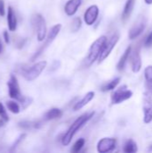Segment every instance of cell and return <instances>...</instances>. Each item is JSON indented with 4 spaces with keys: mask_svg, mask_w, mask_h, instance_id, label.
I'll return each instance as SVG.
<instances>
[{
    "mask_svg": "<svg viewBox=\"0 0 152 153\" xmlns=\"http://www.w3.org/2000/svg\"><path fill=\"white\" fill-rule=\"evenodd\" d=\"M95 112H90V113H85L83 115H82L80 117H78L73 123V125L69 127V129L67 130V132L64 134L63 138H62V144L64 146H67L71 143L73 136L76 134V133L81 130L94 116Z\"/></svg>",
    "mask_w": 152,
    "mask_h": 153,
    "instance_id": "cell-1",
    "label": "cell"
},
{
    "mask_svg": "<svg viewBox=\"0 0 152 153\" xmlns=\"http://www.w3.org/2000/svg\"><path fill=\"white\" fill-rule=\"evenodd\" d=\"M107 39H108L107 36L102 35L99 38H98L91 44V46L89 49L88 55L84 59V65L86 67H90L91 65L94 64V62L96 60L99 59L100 53H101V51H102V49H103V48L107 42Z\"/></svg>",
    "mask_w": 152,
    "mask_h": 153,
    "instance_id": "cell-2",
    "label": "cell"
},
{
    "mask_svg": "<svg viewBox=\"0 0 152 153\" xmlns=\"http://www.w3.org/2000/svg\"><path fill=\"white\" fill-rule=\"evenodd\" d=\"M61 29H62V25H61L60 23L56 24V25H54V26L51 28V30H49V32H48V34H47V37L45 42L43 43V45H41V47H40V48L34 53V55L31 56V58H30V61H31V62L35 61L37 58H39V57L44 53V51L50 46V44L54 41V39H55L56 38V36L59 34Z\"/></svg>",
    "mask_w": 152,
    "mask_h": 153,
    "instance_id": "cell-3",
    "label": "cell"
},
{
    "mask_svg": "<svg viewBox=\"0 0 152 153\" xmlns=\"http://www.w3.org/2000/svg\"><path fill=\"white\" fill-rule=\"evenodd\" d=\"M47 61H39L34 64L32 66L23 69V71L22 72V74L26 81L32 82L40 75V74L47 67Z\"/></svg>",
    "mask_w": 152,
    "mask_h": 153,
    "instance_id": "cell-4",
    "label": "cell"
},
{
    "mask_svg": "<svg viewBox=\"0 0 152 153\" xmlns=\"http://www.w3.org/2000/svg\"><path fill=\"white\" fill-rule=\"evenodd\" d=\"M31 23L34 30H36L38 40H44L47 35V24L44 17L40 13H35L31 17Z\"/></svg>",
    "mask_w": 152,
    "mask_h": 153,
    "instance_id": "cell-5",
    "label": "cell"
},
{
    "mask_svg": "<svg viewBox=\"0 0 152 153\" xmlns=\"http://www.w3.org/2000/svg\"><path fill=\"white\" fill-rule=\"evenodd\" d=\"M133 91L127 89L126 85L121 86L118 90L114 91L111 95V103L113 105L120 104L129 99L132 98L133 96Z\"/></svg>",
    "mask_w": 152,
    "mask_h": 153,
    "instance_id": "cell-6",
    "label": "cell"
},
{
    "mask_svg": "<svg viewBox=\"0 0 152 153\" xmlns=\"http://www.w3.org/2000/svg\"><path fill=\"white\" fill-rule=\"evenodd\" d=\"M7 86H8V93H9V97L18 102H20L22 99V95L20 90V86L18 83V80L16 78V76L14 74H11L10 79L7 82Z\"/></svg>",
    "mask_w": 152,
    "mask_h": 153,
    "instance_id": "cell-7",
    "label": "cell"
},
{
    "mask_svg": "<svg viewBox=\"0 0 152 153\" xmlns=\"http://www.w3.org/2000/svg\"><path fill=\"white\" fill-rule=\"evenodd\" d=\"M119 40V35L118 34H114L112 35L109 39H107V42L100 53V56L99 57V63L100 64L101 62H103L112 52V50L114 49V48L116 47V45L117 44Z\"/></svg>",
    "mask_w": 152,
    "mask_h": 153,
    "instance_id": "cell-8",
    "label": "cell"
},
{
    "mask_svg": "<svg viewBox=\"0 0 152 153\" xmlns=\"http://www.w3.org/2000/svg\"><path fill=\"white\" fill-rule=\"evenodd\" d=\"M116 140L115 138L105 137L99 141L97 144V151L99 153H107L116 149Z\"/></svg>",
    "mask_w": 152,
    "mask_h": 153,
    "instance_id": "cell-9",
    "label": "cell"
},
{
    "mask_svg": "<svg viewBox=\"0 0 152 153\" xmlns=\"http://www.w3.org/2000/svg\"><path fill=\"white\" fill-rule=\"evenodd\" d=\"M142 109H143V122L145 124H150L152 122V96L145 94L142 100Z\"/></svg>",
    "mask_w": 152,
    "mask_h": 153,
    "instance_id": "cell-10",
    "label": "cell"
},
{
    "mask_svg": "<svg viewBox=\"0 0 152 153\" xmlns=\"http://www.w3.org/2000/svg\"><path fill=\"white\" fill-rule=\"evenodd\" d=\"M145 27H146V20L142 16V17L140 16L139 19L134 23V25L129 30V34H128L129 39H134L138 38L143 32Z\"/></svg>",
    "mask_w": 152,
    "mask_h": 153,
    "instance_id": "cell-11",
    "label": "cell"
},
{
    "mask_svg": "<svg viewBox=\"0 0 152 153\" xmlns=\"http://www.w3.org/2000/svg\"><path fill=\"white\" fill-rule=\"evenodd\" d=\"M99 14V9L98 5L92 4V5L89 6L87 8V10L85 11L84 16H83L85 23L89 26L93 25L95 23V22L97 21Z\"/></svg>",
    "mask_w": 152,
    "mask_h": 153,
    "instance_id": "cell-12",
    "label": "cell"
},
{
    "mask_svg": "<svg viewBox=\"0 0 152 153\" xmlns=\"http://www.w3.org/2000/svg\"><path fill=\"white\" fill-rule=\"evenodd\" d=\"M129 57L131 58V64H132V70L133 73H139L142 65V57L140 55V49L139 48H136L135 49L133 50L130 53Z\"/></svg>",
    "mask_w": 152,
    "mask_h": 153,
    "instance_id": "cell-13",
    "label": "cell"
},
{
    "mask_svg": "<svg viewBox=\"0 0 152 153\" xmlns=\"http://www.w3.org/2000/svg\"><path fill=\"white\" fill-rule=\"evenodd\" d=\"M82 4V0H68L65 5V13L68 16H73L76 13Z\"/></svg>",
    "mask_w": 152,
    "mask_h": 153,
    "instance_id": "cell-14",
    "label": "cell"
},
{
    "mask_svg": "<svg viewBox=\"0 0 152 153\" xmlns=\"http://www.w3.org/2000/svg\"><path fill=\"white\" fill-rule=\"evenodd\" d=\"M94 96H95L94 91H89L88 93H86L81 100H79L78 102L75 103V105L73 106V110L78 111V110L82 109V108H84L87 104H89L94 99Z\"/></svg>",
    "mask_w": 152,
    "mask_h": 153,
    "instance_id": "cell-15",
    "label": "cell"
},
{
    "mask_svg": "<svg viewBox=\"0 0 152 153\" xmlns=\"http://www.w3.org/2000/svg\"><path fill=\"white\" fill-rule=\"evenodd\" d=\"M7 25L10 31H14L17 29V18L12 6L8 7L7 11Z\"/></svg>",
    "mask_w": 152,
    "mask_h": 153,
    "instance_id": "cell-16",
    "label": "cell"
},
{
    "mask_svg": "<svg viewBox=\"0 0 152 153\" xmlns=\"http://www.w3.org/2000/svg\"><path fill=\"white\" fill-rule=\"evenodd\" d=\"M134 4H135V0H127L126 1L124 10H123V13H122L123 22H125L130 18V16L133 13V10L134 8Z\"/></svg>",
    "mask_w": 152,
    "mask_h": 153,
    "instance_id": "cell-17",
    "label": "cell"
},
{
    "mask_svg": "<svg viewBox=\"0 0 152 153\" xmlns=\"http://www.w3.org/2000/svg\"><path fill=\"white\" fill-rule=\"evenodd\" d=\"M62 116H63L62 110L59 109V108H51V109H49L48 111H47V112L44 114L43 118H44L45 121H50V120H54V119L60 118Z\"/></svg>",
    "mask_w": 152,
    "mask_h": 153,
    "instance_id": "cell-18",
    "label": "cell"
},
{
    "mask_svg": "<svg viewBox=\"0 0 152 153\" xmlns=\"http://www.w3.org/2000/svg\"><path fill=\"white\" fill-rule=\"evenodd\" d=\"M132 46H129L126 49H125V53L123 54V56H121V58L119 59V61H118V63H117V65H116V69L119 71V72H122L125 68V65H126V62H127V60H128V58H129V56H130V53H131V51H132Z\"/></svg>",
    "mask_w": 152,
    "mask_h": 153,
    "instance_id": "cell-19",
    "label": "cell"
},
{
    "mask_svg": "<svg viewBox=\"0 0 152 153\" xmlns=\"http://www.w3.org/2000/svg\"><path fill=\"white\" fill-rule=\"evenodd\" d=\"M120 81H121V78H120V77H116V78H114L113 80H111V81H109V82L104 83V84L100 87V91H104V92L113 91L114 89H116V88L117 87V85L119 84Z\"/></svg>",
    "mask_w": 152,
    "mask_h": 153,
    "instance_id": "cell-20",
    "label": "cell"
},
{
    "mask_svg": "<svg viewBox=\"0 0 152 153\" xmlns=\"http://www.w3.org/2000/svg\"><path fill=\"white\" fill-rule=\"evenodd\" d=\"M18 126L23 130H30V129H38L42 126L40 122H31V121H22L18 123Z\"/></svg>",
    "mask_w": 152,
    "mask_h": 153,
    "instance_id": "cell-21",
    "label": "cell"
},
{
    "mask_svg": "<svg viewBox=\"0 0 152 153\" xmlns=\"http://www.w3.org/2000/svg\"><path fill=\"white\" fill-rule=\"evenodd\" d=\"M123 151L125 153H135L138 152V146L133 139H129L125 142Z\"/></svg>",
    "mask_w": 152,
    "mask_h": 153,
    "instance_id": "cell-22",
    "label": "cell"
},
{
    "mask_svg": "<svg viewBox=\"0 0 152 153\" xmlns=\"http://www.w3.org/2000/svg\"><path fill=\"white\" fill-rule=\"evenodd\" d=\"M6 108L13 114H19L21 112L20 105L15 100H9V101H7L6 102Z\"/></svg>",
    "mask_w": 152,
    "mask_h": 153,
    "instance_id": "cell-23",
    "label": "cell"
},
{
    "mask_svg": "<svg viewBox=\"0 0 152 153\" xmlns=\"http://www.w3.org/2000/svg\"><path fill=\"white\" fill-rule=\"evenodd\" d=\"M84 144H85V139H84V138H80V139H78V140L74 143V144L73 145L71 152L73 153H77L79 152H81L82 149L83 148Z\"/></svg>",
    "mask_w": 152,
    "mask_h": 153,
    "instance_id": "cell-24",
    "label": "cell"
},
{
    "mask_svg": "<svg viewBox=\"0 0 152 153\" xmlns=\"http://www.w3.org/2000/svg\"><path fill=\"white\" fill-rule=\"evenodd\" d=\"M82 27V19L80 17H75L72 22V30L73 32H77Z\"/></svg>",
    "mask_w": 152,
    "mask_h": 153,
    "instance_id": "cell-25",
    "label": "cell"
},
{
    "mask_svg": "<svg viewBox=\"0 0 152 153\" xmlns=\"http://www.w3.org/2000/svg\"><path fill=\"white\" fill-rule=\"evenodd\" d=\"M25 137H26V134H20L19 135V137L14 141V143H13V145H12V147H11V152H13L18 146H19V144L25 139Z\"/></svg>",
    "mask_w": 152,
    "mask_h": 153,
    "instance_id": "cell-26",
    "label": "cell"
},
{
    "mask_svg": "<svg viewBox=\"0 0 152 153\" xmlns=\"http://www.w3.org/2000/svg\"><path fill=\"white\" fill-rule=\"evenodd\" d=\"M0 118L2 120L4 121V123L8 122L9 121V117L7 115V112H6V109L4 108V106L0 102Z\"/></svg>",
    "mask_w": 152,
    "mask_h": 153,
    "instance_id": "cell-27",
    "label": "cell"
},
{
    "mask_svg": "<svg viewBox=\"0 0 152 153\" xmlns=\"http://www.w3.org/2000/svg\"><path fill=\"white\" fill-rule=\"evenodd\" d=\"M144 77L146 82H152V65H148L144 70Z\"/></svg>",
    "mask_w": 152,
    "mask_h": 153,
    "instance_id": "cell-28",
    "label": "cell"
},
{
    "mask_svg": "<svg viewBox=\"0 0 152 153\" xmlns=\"http://www.w3.org/2000/svg\"><path fill=\"white\" fill-rule=\"evenodd\" d=\"M31 102H32V99L31 98H29V97H22V100L20 101V103L22 104V108L24 109V108H26L28 106H30V104H31Z\"/></svg>",
    "mask_w": 152,
    "mask_h": 153,
    "instance_id": "cell-29",
    "label": "cell"
},
{
    "mask_svg": "<svg viewBox=\"0 0 152 153\" xmlns=\"http://www.w3.org/2000/svg\"><path fill=\"white\" fill-rule=\"evenodd\" d=\"M145 87H146V94L152 96V82H146Z\"/></svg>",
    "mask_w": 152,
    "mask_h": 153,
    "instance_id": "cell-30",
    "label": "cell"
},
{
    "mask_svg": "<svg viewBox=\"0 0 152 153\" xmlns=\"http://www.w3.org/2000/svg\"><path fill=\"white\" fill-rule=\"evenodd\" d=\"M144 45H145V47H147V48H151V47H152V31L149 34V36L146 38Z\"/></svg>",
    "mask_w": 152,
    "mask_h": 153,
    "instance_id": "cell-31",
    "label": "cell"
},
{
    "mask_svg": "<svg viewBox=\"0 0 152 153\" xmlns=\"http://www.w3.org/2000/svg\"><path fill=\"white\" fill-rule=\"evenodd\" d=\"M5 8H4V1L0 0V16H4Z\"/></svg>",
    "mask_w": 152,
    "mask_h": 153,
    "instance_id": "cell-32",
    "label": "cell"
},
{
    "mask_svg": "<svg viewBox=\"0 0 152 153\" xmlns=\"http://www.w3.org/2000/svg\"><path fill=\"white\" fill-rule=\"evenodd\" d=\"M59 66H60V62L57 61V60H56V61L53 62L52 66L50 68V71H56V70H57L59 68Z\"/></svg>",
    "mask_w": 152,
    "mask_h": 153,
    "instance_id": "cell-33",
    "label": "cell"
},
{
    "mask_svg": "<svg viewBox=\"0 0 152 153\" xmlns=\"http://www.w3.org/2000/svg\"><path fill=\"white\" fill-rule=\"evenodd\" d=\"M3 36H4V42H5L6 44H9V43H10V36H9V34H8V31H7V30H4Z\"/></svg>",
    "mask_w": 152,
    "mask_h": 153,
    "instance_id": "cell-34",
    "label": "cell"
},
{
    "mask_svg": "<svg viewBox=\"0 0 152 153\" xmlns=\"http://www.w3.org/2000/svg\"><path fill=\"white\" fill-rule=\"evenodd\" d=\"M2 51H3V43H2V41L0 39V54L2 53Z\"/></svg>",
    "mask_w": 152,
    "mask_h": 153,
    "instance_id": "cell-35",
    "label": "cell"
},
{
    "mask_svg": "<svg viewBox=\"0 0 152 153\" xmlns=\"http://www.w3.org/2000/svg\"><path fill=\"white\" fill-rule=\"evenodd\" d=\"M147 4H152V0H144Z\"/></svg>",
    "mask_w": 152,
    "mask_h": 153,
    "instance_id": "cell-36",
    "label": "cell"
}]
</instances>
